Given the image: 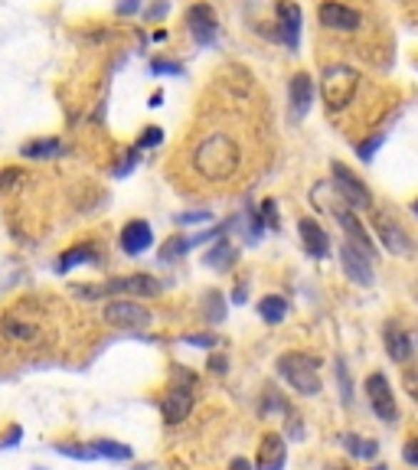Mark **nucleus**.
<instances>
[{"mask_svg": "<svg viewBox=\"0 0 418 470\" xmlns=\"http://www.w3.org/2000/svg\"><path fill=\"white\" fill-rule=\"evenodd\" d=\"M151 72L154 76H183V66L180 62H167V59H154L151 62Z\"/></svg>", "mask_w": 418, "mask_h": 470, "instance_id": "c756f323", "label": "nucleus"}, {"mask_svg": "<svg viewBox=\"0 0 418 470\" xmlns=\"http://www.w3.org/2000/svg\"><path fill=\"white\" fill-rule=\"evenodd\" d=\"M186 343L190 347H203V349H216L219 337H213V333H193V337H186Z\"/></svg>", "mask_w": 418, "mask_h": 470, "instance_id": "473e14b6", "label": "nucleus"}, {"mask_svg": "<svg viewBox=\"0 0 418 470\" xmlns=\"http://www.w3.org/2000/svg\"><path fill=\"white\" fill-rule=\"evenodd\" d=\"M317 16L327 30H337V33H353L360 26V14L353 7H343V4H320Z\"/></svg>", "mask_w": 418, "mask_h": 470, "instance_id": "ddd939ff", "label": "nucleus"}, {"mask_svg": "<svg viewBox=\"0 0 418 470\" xmlns=\"http://www.w3.org/2000/svg\"><path fill=\"white\" fill-rule=\"evenodd\" d=\"M105 324L118 327V330H141V327L151 324V310L138 301H128V297H115V301L105 304L101 310Z\"/></svg>", "mask_w": 418, "mask_h": 470, "instance_id": "39448f33", "label": "nucleus"}, {"mask_svg": "<svg viewBox=\"0 0 418 470\" xmlns=\"http://www.w3.org/2000/svg\"><path fill=\"white\" fill-rule=\"evenodd\" d=\"M92 447L98 451V457H108V461H131V447L118 441H95Z\"/></svg>", "mask_w": 418, "mask_h": 470, "instance_id": "393cba45", "label": "nucleus"}, {"mask_svg": "<svg viewBox=\"0 0 418 470\" xmlns=\"http://www.w3.org/2000/svg\"><path fill=\"white\" fill-rule=\"evenodd\" d=\"M118 242H121V248L128 255H144L151 248V242H154V235H151V225L144 223V219H131V223L121 229Z\"/></svg>", "mask_w": 418, "mask_h": 470, "instance_id": "4468645a", "label": "nucleus"}, {"mask_svg": "<svg viewBox=\"0 0 418 470\" xmlns=\"http://www.w3.org/2000/svg\"><path fill=\"white\" fill-rule=\"evenodd\" d=\"M59 454L76 457V461H95V457H98V451H95L92 444H86V447H78V444H59Z\"/></svg>", "mask_w": 418, "mask_h": 470, "instance_id": "c85d7f7f", "label": "nucleus"}, {"mask_svg": "<svg viewBox=\"0 0 418 470\" xmlns=\"http://www.w3.org/2000/svg\"><path fill=\"white\" fill-rule=\"evenodd\" d=\"M340 262H343V271H347V277L353 285L372 287V258L369 255H363L360 248H353L347 242V245L340 248Z\"/></svg>", "mask_w": 418, "mask_h": 470, "instance_id": "1a4fd4ad", "label": "nucleus"}, {"mask_svg": "<svg viewBox=\"0 0 418 470\" xmlns=\"http://www.w3.org/2000/svg\"><path fill=\"white\" fill-rule=\"evenodd\" d=\"M372 470H386V467H382V464H379V467H372Z\"/></svg>", "mask_w": 418, "mask_h": 470, "instance_id": "09e8293b", "label": "nucleus"}, {"mask_svg": "<svg viewBox=\"0 0 418 470\" xmlns=\"http://www.w3.org/2000/svg\"><path fill=\"white\" fill-rule=\"evenodd\" d=\"M372 229L379 235V245H386L392 255H409L412 252V239L405 235V229L395 223L389 213H372Z\"/></svg>", "mask_w": 418, "mask_h": 470, "instance_id": "6e6552de", "label": "nucleus"}, {"mask_svg": "<svg viewBox=\"0 0 418 470\" xmlns=\"http://www.w3.org/2000/svg\"><path fill=\"white\" fill-rule=\"evenodd\" d=\"M209 369H213V372H225V356H223V359L213 356V359H209Z\"/></svg>", "mask_w": 418, "mask_h": 470, "instance_id": "c03bdc74", "label": "nucleus"}, {"mask_svg": "<svg viewBox=\"0 0 418 470\" xmlns=\"http://www.w3.org/2000/svg\"><path fill=\"white\" fill-rule=\"evenodd\" d=\"M310 101H314V82H310L307 72H297L291 78V111H295V118L307 115Z\"/></svg>", "mask_w": 418, "mask_h": 470, "instance_id": "a211bd4d", "label": "nucleus"}, {"mask_svg": "<svg viewBox=\"0 0 418 470\" xmlns=\"http://www.w3.org/2000/svg\"><path fill=\"white\" fill-rule=\"evenodd\" d=\"M402 382H405V389H409L412 399L418 402V372L409 369V366H402Z\"/></svg>", "mask_w": 418, "mask_h": 470, "instance_id": "e433bc0d", "label": "nucleus"}, {"mask_svg": "<svg viewBox=\"0 0 418 470\" xmlns=\"http://www.w3.org/2000/svg\"><path fill=\"white\" fill-rule=\"evenodd\" d=\"M337 382H340V389H343V405H350V402H353V386H350V372L340 359H337Z\"/></svg>", "mask_w": 418, "mask_h": 470, "instance_id": "7c9ffc66", "label": "nucleus"}, {"mask_svg": "<svg viewBox=\"0 0 418 470\" xmlns=\"http://www.w3.org/2000/svg\"><path fill=\"white\" fill-rule=\"evenodd\" d=\"M278 376L301 395H317L320 392V362L310 353H301V349L281 353L278 356Z\"/></svg>", "mask_w": 418, "mask_h": 470, "instance_id": "f03ea898", "label": "nucleus"}, {"mask_svg": "<svg viewBox=\"0 0 418 470\" xmlns=\"http://www.w3.org/2000/svg\"><path fill=\"white\" fill-rule=\"evenodd\" d=\"M360 92V72L350 66H327L320 76V95L330 111H343L353 105Z\"/></svg>", "mask_w": 418, "mask_h": 470, "instance_id": "7ed1b4c3", "label": "nucleus"}, {"mask_svg": "<svg viewBox=\"0 0 418 470\" xmlns=\"http://www.w3.org/2000/svg\"><path fill=\"white\" fill-rule=\"evenodd\" d=\"M92 258H95V248L76 245V248H69V252L59 255V265H56V271H59V275H66V271H72V268H78V265L92 262Z\"/></svg>", "mask_w": 418, "mask_h": 470, "instance_id": "5701e85b", "label": "nucleus"}, {"mask_svg": "<svg viewBox=\"0 0 418 470\" xmlns=\"http://www.w3.org/2000/svg\"><path fill=\"white\" fill-rule=\"evenodd\" d=\"M278 20H281V36H285L287 49H297V43H301V7L297 4H291V0H285L278 7Z\"/></svg>", "mask_w": 418, "mask_h": 470, "instance_id": "dca6fc26", "label": "nucleus"}, {"mask_svg": "<svg viewBox=\"0 0 418 470\" xmlns=\"http://www.w3.org/2000/svg\"><path fill=\"white\" fill-rule=\"evenodd\" d=\"M412 213H415V216H418V200H415V203H412Z\"/></svg>", "mask_w": 418, "mask_h": 470, "instance_id": "de8ad7c7", "label": "nucleus"}, {"mask_svg": "<svg viewBox=\"0 0 418 470\" xmlns=\"http://www.w3.org/2000/svg\"><path fill=\"white\" fill-rule=\"evenodd\" d=\"M134 163H138V154L131 150V154L124 157V163H118V167H115V177H124V173H128V170H131Z\"/></svg>", "mask_w": 418, "mask_h": 470, "instance_id": "a19ab883", "label": "nucleus"}, {"mask_svg": "<svg viewBox=\"0 0 418 470\" xmlns=\"http://www.w3.org/2000/svg\"><path fill=\"white\" fill-rule=\"evenodd\" d=\"M20 180H24V173H20V170H4V173H0V193H4V190H14V186H20Z\"/></svg>", "mask_w": 418, "mask_h": 470, "instance_id": "f704fd0d", "label": "nucleus"}, {"mask_svg": "<svg viewBox=\"0 0 418 470\" xmlns=\"http://www.w3.org/2000/svg\"><path fill=\"white\" fill-rule=\"evenodd\" d=\"M262 216H265V223H268L271 229H278V206H275V200L262 203Z\"/></svg>", "mask_w": 418, "mask_h": 470, "instance_id": "4c0bfd02", "label": "nucleus"}, {"mask_svg": "<svg viewBox=\"0 0 418 470\" xmlns=\"http://www.w3.org/2000/svg\"><path fill=\"white\" fill-rule=\"evenodd\" d=\"M20 154H24L26 160H56V157L66 154V144L56 138H36V141H26Z\"/></svg>", "mask_w": 418, "mask_h": 470, "instance_id": "6ab92c4d", "label": "nucleus"}, {"mask_svg": "<svg viewBox=\"0 0 418 470\" xmlns=\"http://www.w3.org/2000/svg\"><path fill=\"white\" fill-rule=\"evenodd\" d=\"M229 470H255V467H252V464H248L245 457H235V461L229 464Z\"/></svg>", "mask_w": 418, "mask_h": 470, "instance_id": "37998d69", "label": "nucleus"}, {"mask_svg": "<svg viewBox=\"0 0 418 470\" xmlns=\"http://www.w3.org/2000/svg\"><path fill=\"white\" fill-rule=\"evenodd\" d=\"M330 173H333V190H337V196H340L350 209H372L369 190H366V183L357 177V173H353V170L343 167L340 160H333Z\"/></svg>", "mask_w": 418, "mask_h": 470, "instance_id": "20e7f679", "label": "nucleus"}, {"mask_svg": "<svg viewBox=\"0 0 418 470\" xmlns=\"http://www.w3.org/2000/svg\"><path fill=\"white\" fill-rule=\"evenodd\" d=\"M203 307H206V317L213 320V324L225 320V297L219 291H209L206 297H203Z\"/></svg>", "mask_w": 418, "mask_h": 470, "instance_id": "cd10ccee", "label": "nucleus"}, {"mask_svg": "<svg viewBox=\"0 0 418 470\" xmlns=\"http://www.w3.org/2000/svg\"><path fill=\"white\" fill-rule=\"evenodd\" d=\"M163 14H167V0H157L154 7L148 10V20H157V16H163Z\"/></svg>", "mask_w": 418, "mask_h": 470, "instance_id": "79ce46f5", "label": "nucleus"}, {"mask_svg": "<svg viewBox=\"0 0 418 470\" xmlns=\"http://www.w3.org/2000/svg\"><path fill=\"white\" fill-rule=\"evenodd\" d=\"M297 232H301V245H304V252H307L310 258H327V252H330V239H327V232L320 229L314 219L304 216L301 223H297Z\"/></svg>", "mask_w": 418, "mask_h": 470, "instance_id": "2eb2a0df", "label": "nucleus"}, {"mask_svg": "<svg viewBox=\"0 0 418 470\" xmlns=\"http://www.w3.org/2000/svg\"><path fill=\"white\" fill-rule=\"evenodd\" d=\"M190 252V245H186V239H180V235H170V239L163 242V248H160V262H180L183 255Z\"/></svg>", "mask_w": 418, "mask_h": 470, "instance_id": "a878e982", "label": "nucleus"}, {"mask_svg": "<svg viewBox=\"0 0 418 470\" xmlns=\"http://www.w3.org/2000/svg\"><path fill=\"white\" fill-rule=\"evenodd\" d=\"M379 147H382V134H372L369 141H363V144H360V160H372V154H376Z\"/></svg>", "mask_w": 418, "mask_h": 470, "instance_id": "2f4dec72", "label": "nucleus"}, {"mask_svg": "<svg viewBox=\"0 0 418 470\" xmlns=\"http://www.w3.org/2000/svg\"><path fill=\"white\" fill-rule=\"evenodd\" d=\"M193 389L190 386H173L170 392L163 395V405H160V412H163V422L167 424H180V422H186L190 418V412H193Z\"/></svg>", "mask_w": 418, "mask_h": 470, "instance_id": "9d476101", "label": "nucleus"}, {"mask_svg": "<svg viewBox=\"0 0 418 470\" xmlns=\"http://www.w3.org/2000/svg\"><path fill=\"white\" fill-rule=\"evenodd\" d=\"M160 141H163V131H160V128H148V131L141 134L138 147H141V150H148V147H157Z\"/></svg>", "mask_w": 418, "mask_h": 470, "instance_id": "72a5a7b5", "label": "nucleus"}, {"mask_svg": "<svg viewBox=\"0 0 418 470\" xmlns=\"http://www.w3.org/2000/svg\"><path fill=\"white\" fill-rule=\"evenodd\" d=\"M386 353L392 356L395 362H405V366L412 362V353H415V349H412L409 330H402L395 320H389V324H386Z\"/></svg>", "mask_w": 418, "mask_h": 470, "instance_id": "f3484780", "label": "nucleus"}, {"mask_svg": "<svg viewBox=\"0 0 418 470\" xmlns=\"http://www.w3.org/2000/svg\"><path fill=\"white\" fill-rule=\"evenodd\" d=\"M209 219H213V216H209L206 209H200V213H180L177 223L180 225H196V223H209Z\"/></svg>", "mask_w": 418, "mask_h": 470, "instance_id": "c9c22d12", "label": "nucleus"}, {"mask_svg": "<svg viewBox=\"0 0 418 470\" xmlns=\"http://www.w3.org/2000/svg\"><path fill=\"white\" fill-rule=\"evenodd\" d=\"M366 399H369L376 418H382L386 424H392L395 418H399L392 386H389V379L382 376V372H369V376H366Z\"/></svg>", "mask_w": 418, "mask_h": 470, "instance_id": "423d86ee", "label": "nucleus"}, {"mask_svg": "<svg viewBox=\"0 0 418 470\" xmlns=\"http://www.w3.org/2000/svg\"><path fill=\"white\" fill-rule=\"evenodd\" d=\"M4 333H7L10 339H24V343H33V339H36V327L20 324V320H14V317L4 320Z\"/></svg>", "mask_w": 418, "mask_h": 470, "instance_id": "bb28decb", "label": "nucleus"}, {"mask_svg": "<svg viewBox=\"0 0 418 470\" xmlns=\"http://www.w3.org/2000/svg\"><path fill=\"white\" fill-rule=\"evenodd\" d=\"M141 10V0H121V4H118V14L121 16H131V14H138Z\"/></svg>", "mask_w": 418, "mask_h": 470, "instance_id": "ea45409f", "label": "nucleus"}, {"mask_svg": "<svg viewBox=\"0 0 418 470\" xmlns=\"http://www.w3.org/2000/svg\"><path fill=\"white\" fill-rule=\"evenodd\" d=\"M343 444H347V451L353 457H363V461H372V457L379 454V444L369 438H360V434H347L343 438Z\"/></svg>", "mask_w": 418, "mask_h": 470, "instance_id": "b1692460", "label": "nucleus"}, {"mask_svg": "<svg viewBox=\"0 0 418 470\" xmlns=\"http://www.w3.org/2000/svg\"><path fill=\"white\" fill-rule=\"evenodd\" d=\"M118 281H121V294H138V297L160 294V281L151 275H128V277H118Z\"/></svg>", "mask_w": 418, "mask_h": 470, "instance_id": "aec40b11", "label": "nucleus"}, {"mask_svg": "<svg viewBox=\"0 0 418 470\" xmlns=\"http://www.w3.org/2000/svg\"><path fill=\"white\" fill-rule=\"evenodd\" d=\"M258 314H262L265 324H281V320L291 314V304H287V297H281V294H268V297L258 301Z\"/></svg>", "mask_w": 418, "mask_h": 470, "instance_id": "4be33fe9", "label": "nucleus"}, {"mask_svg": "<svg viewBox=\"0 0 418 470\" xmlns=\"http://www.w3.org/2000/svg\"><path fill=\"white\" fill-rule=\"evenodd\" d=\"M239 163H242L239 144L223 131L209 134L206 141H200V147H196V154H193L196 173H200L203 180H209V183H223V180H229L235 170H239Z\"/></svg>", "mask_w": 418, "mask_h": 470, "instance_id": "f257e3e1", "label": "nucleus"}, {"mask_svg": "<svg viewBox=\"0 0 418 470\" xmlns=\"http://www.w3.org/2000/svg\"><path fill=\"white\" fill-rule=\"evenodd\" d=\"M402 461L412 464V467H418V438H412L409 444L402 447Z\"/></svg>", "mask_w": 418, "mask_h": 470, "instance_id": "58836bf2", "label": "nucleus"}, {"mask_svg": "<svg viewBox=\"0 0 418 470\" xmlns=\"http://www.w3.org/2000/svg\"><path fill=\"white\" fill-rule=\"evenodd\" d=\"M186 26H190V36L196 39V43H213L219 33V24H216V14L209 10V4H196V7L186 10Z\"/></svg>", "mask_w": 418, "mask_h": 470, "instance_id": "9b49d317", "label": "nucleus"}, {"mask_svg": "<svg viewBox=\"0 0 418 470\" xmlns=\"http://www.w3.org/2000/svg\"><path fill=\"white\" fill-rule=\"evenodd\" d=\"M160 101H163V95L154 92V95H151V108H160Z\"/></svg>", "mask_w": 418, "mask_h": 470, "instance_id": "49530a36", "label": "nucleus"}, {"mask_svg": "<svg viewBox=\"0 0 418 470\" xmlns=\"http://www.w3.org/2000/svg\"><path fill=\"white\" fill-rule=\"evenodd\" d=\"M20 434H24V431H20V428H14V431H10V434H7V447H14V444H16V441H20Z\"/></svg>", "mask_w": 418, "mask_h": 470, "instance_id": "a18cd8bd", "label": "nucleus"}, {"mask_svg": "<svg viewBox=\"0 0 418 470\" xmlns=\"http://www.w3.org/2000/svg\"><path fill=\"white\" fill-rule=\"evenodd\" d=\"M330 470H340V467H330Z\"/></svg>", "mask_w": 418, "mask_h": 470, "instance_id": "8fccbe9b", "label": "nucleus"}, {"mask_svg": "<svg viewBox=\"0 0 418 470\" xmlns=\"http://www.w3.org/2000/svg\"><path fill=\"white\" fill-rule=\"evenodd\" d=\"M235 258H239V252L233 248V242H229V239H216V248L206 252V265L213 271H233Z\"/></svg>", "mask_w": 418, "mask_h": 470, "instance_id": "412c9836", "label": "nucleus"}, {"mask_svg": "<svg viewBox=\"0 0 418 470\" xmlns=\"http://www.w3.org/2000/svg\"><path fill=\"white\" fill-rule=\"evenodd\" d=\"M330 213H333V219H337V223L343 225V232L350 235V245L360 248L363 255H369V258H372V255H376V242H372L369 235H366L363 223H360V219L353 216V209H350L343 200H333V209H330Z\"/></svg>", "mask_w": 418, "mask_h": 470, "instance_id": "0eeeda50", "label": "nucleus"}, {"mask_svg": "<svg viewBox=\"0 0 418 470\" xmlns=\"http://www.w3.org/2000/svg\"><path fill=\"white\" fill-rule=\"evenodd\" d=\"M287 464V444L281 434H265L262 444H258V454H255V470H285Z\"/></svg>", "mask_w": 418, "mask_h": 470, "instance_id": "f8f14e48", "label": "nucleus"}]
</instances>
